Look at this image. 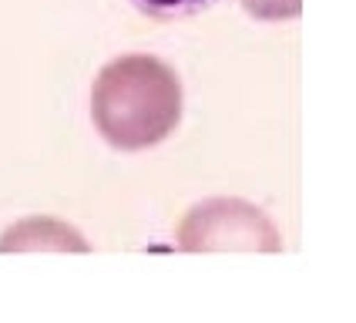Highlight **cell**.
I'll use <instances>...</instances> for the list:
<instances>
[{
    "label": "cell",
    "mask_w": 356,
    "mask_h": 323,
    "mask_svg": "<svg viewBox=\"0 0 356 323\" xmlns=\"http://www.w3.org/2000/svg\"><path fill=\"white\" fill-rule=\"evenodd\" d=\"M181 81L155 54L108 61L91 88V121L118 152H145L168 139L181 121Z\"/></svg>",
    "instance_id": "cell-1"
},
{
    "label": "cell",
    "mask_w": 356,
    "mask_h": 323,
    "mask_svg": "<svg viewBox=\"0 0 356 323\" xmlns=\"http://www.w3.org/2000/svg\"><path fill=\"white\" fill-rule=\"evenodd\" d=\"M178 249L185 253H222V249L279 253L282 236L259 205L236 196H216L185 212V219L178 226Z\"/></svg>",
    "instance_id": "cell-2"
},
{
    "label": "cell",
    "mask_w": 356,
    "mask_h": 323,
    "mask_svg": "<svg viewBox=\"0 0 356 323\" xmlns=\"http://www.w3.org/2000/svg\"><path fill=\"white\" fill-rule=\"evenodd\" d=\"M20 249H74L88 253L84 236L58 219H24L0 236V253H20Z\"/></svg>",
    "instance_id": "cell-3"
},
{
    "label": "cell",
    "mask_w": 356,
    "mask_h": 323,
    "mask_svg": "<svg viewBox=\"0 0 356 323\" xmlns=\"http://www.w3.org/2000/svg\"><path fill=\"white\" fill-rule=\"evenodd\" d=\"M135 10H141L152 20H185L209 10L216 0H131Z\"/></svg>",
    "instance_id": "cell-4"
},
{
    "label": "cell",
    "mask_w": 356,
    "mask_h": 323,
    "mask_svg": "<svg viewBox=\"0 0 356 323\" xmlns=\"http://www.w3.org/2000/svg\"><path fill=\"white\" fill-rule=\"evenodd\" d=\"M242 7L256 20H293L302 10V0H242Z\"/></svg>",
    "instance_id": "cell-5"
}]
</instances>
